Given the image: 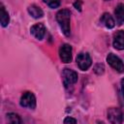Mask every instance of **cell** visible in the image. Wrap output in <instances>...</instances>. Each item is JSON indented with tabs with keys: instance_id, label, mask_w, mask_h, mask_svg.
I'll list each match as a JSON object with an SVG mask.
<instances>
[{
	"instance_id": "1",
	"label": "cell",
	"mask_w": 124,
	"mask_h": 124,
	"mask_svg": "<svg viewBox=\"0 0 124 124\" xmlns=\"http://www.w3.org/2000/svg\"><path fill=\"white\" fill-rule=\"evenodd\" d=\"M56 20L65 36L69 37L71 34V13L67 9L60 10L56 14Z\"/></svg>"
},
{
	"instance_id": "2",
	"label": "cell",
	"mask_w": 124,
	"mask_h": 124,
	"mask_svg": "<svg viewBox=\"0 0 124 124\" xmlns=\"http://www.w3.org/2000/svg\"><path fill=\"white\" fill-rule=\"evenodd\" d=\"M108 119L113 124L122 123L124 121V112L118 108H110L108 110Z\"/></svg>"
},
{
	"instance_id": "3",
	"label": "cell",
	"mask_w": 124,
	"mask_h": 124,
	"mask_svg": "<svg viewBox=\"0 0 124 124\" xmlns=\"http://www.w3.org/2000/svg\"><path fill=\"white\" fill-rule=\"evenodd\" d=\"M62 78H63V83H64L65 87H69L78 81V76L77 72L66 68L62 72Z\"/></svg>"
},
{
	"instance_id": "4",
	"label": "cell",
	"mask_w": 124,
	"mask_h": 124,
	"mask_svg": "<svg viewBox=\"0 0 124 124\" xmlns=\"http://www.w3.org/2000/svg\"><path fill=\"white\" fill-rule=\"evenodd\" d=\"M20 106L23 108H27L30 109H34L36 108V98L32 92H24L20 98Z\"/></svg>"
},
{
	"instance_id": "5",
	"label": "cell",
	"mask_w": 124,
	"mask_h": 124,
	"mask_svg": "<svg viewBox=\"0 0 124 124\" xmlns=\"http://www.w3.org/2000/svg\"><path fill=\"white\" fill-rule=\"evenodd\" d=\"M76 60H77V64H78V68L80 70H82V71L88 70V68L92 64V59H91L90 55L87 52H80V53H78Z\"/></svg>"
},
{
	"instance_id": "6",
	"label": "cell",
	"mask_w": 124,
	"mask_h": 124,
	"mask_svg": "<svg viewBox=\"0 0 124 124\" xmlns=\"http://www.w3.org/2000/svg\"><path fill=\"white\" fill-rule=\"evenodd\" d=\"M107 62L110 65L111 68H113L115 71H117L118 73H124V63L123 61L116 56L113 53H109L107 56Z\"/></svg>"
},
{
	"instance_id": "7",
	"label": "cell",
	"mask_w": 124,
	"mask_h": 124,
	"mask_svg": "<svg viewBox=\"0 0 124 124\" xmlns=\"http://www.w3.org/2000/svg\"><path fill=\"white\" fill-rule=\"evenodd\" d=\"M59 56L63 63H70L72 60V46L68 44H63L59 48Z\"/></svg>"
},
{
	"instance_id": "8",
	"label": "cell",
	"mask_w": 124,
	"mask_h": 124,
	"mask_svg": "<svg viewBox=\"0 0 124 124\" xmlns=\"http://www.w3.org/2000/svg\"><path fill=\"white\" fill-rule=\"evenodd\" d=\"M30 32L37 40H42L46 35V27L42 23H36L30 28Z\"/></svg>"
},
{
	"instance_id": "9",
	"label": "cell",
	"mask_w": 124,
	"mask_h": 124,
	"mask_svg": "<svg viewBox=\"0 0 124 124\" xmlns=\"http://www.w3.org/2000/svg\"><path fill=\"white\" fill-rule=\"evenodd\" d=\"M112 45L116 49L123 50L124 49V31L119 30L113 35Z\"/></svg>"
},
{
	"instance_id": "10",
	"label": "cell",
	"mask_w": 124,
	"mask_h": 124,
	"mask_svg": "<svg viewBox=\"0 0 124 124\" xmlns=\"http://www.w3.org/2000/svg\"><path fill=\"white\" fill-rule=\"evenodd\" d=\"M101 23L103 25H105L107 28L110 29V28H113L114 25H115V21L113 19V17L108 14V13H104L101 16V19H100Z\"/></svg>"
},
{
	"instance_id": "11",
	"label": "cell",
	"mask_w": 124,
	"mask_h": 124,
	"mask_svg": "<svg viewBox=\"0 0 124 124\" xmlns=\"http://www.w3.org/2000/svg\"><path fill=\"white\" fill-rule=\"evenodd\" d=\"M114 15L116 17L117 24L121 25L122 23H124V4L123 3H120L116 6L114 10Z\"/></svg>"
},
{
	"instance_id": "12",
	"label": "cell",
	"mask_w": 124,
	"mask_h": 124,
	"mask_svg": "<svg viewBox=\"0 0 124 124\" xmlns=\"http://www.w3.org/2000/svg\"><path fill=\"white\" fill-rule=\"evenodd\" d=\"M27 11H28L29 15H30L31 16L35 17V18H40V17H42V16H44L43 10H42L40 7L36 6V5H30V6L27 8Z\"/></svg>"
},
{
	"instance_id": "13",
	"label": "cell",
	"mask_w": 124,
	"mask_h": 124,
	"mask_svg": "<svg viewBox=\"0 0 124 124\" xmlns=\"http://www.w3.org/2000/svg\"><path fill=\"white\" fill-rule=\"evenodd\" d=\"M0 20H1V25L3 27H6L9 24L10 21V16L8 12L6 11L5 7L3 5H1V14H0Z\"/></svg>"
},
{
	"instance_id": "14",
	"label": "cell",
	"mask_w": 124,
	"mask_h": 124,
	"mask_svg": "<svg viewBox=\"0 0 124 124\" xmlns=\"http://www.w3.org/2000/svg\"><path fill=\"white\" fill-rule=\"evenodd\" d=\"M7 120L9 123H12V124H20L22 122L20 117L14 112H10L7 114Z\"/></svg>"
},
{
	"instance_id": "15",
	"label": "cell",
	"mask_w": 124,
	"mask_h": 124,
	"mask_svg": "<svg viewBox=\"0 0 124 124\" xmlns=\"http://www.w3.org/2000/svg\"><path fill=\"white\" fill-rule=\"evenodd\" d=\"M44 2L51 9H55L60 6V0H44Z\"/></svg>"
},
{
	"instance_id": "16",
	"label": "cell",
	"mask_w": 124,
	"mask_h": 124,
	"mask_svg": "<svg viewBox=\"0 0 124 124\" xmlns=\"http://www.w3.org/2000/svg\"><path fill=\"white\" fill-rule=\"evenodd\" d=\"M74 6H75V8L78 10V11H80L81 10V1L80 0H77L75 3H74Z\"/></svg>"
},
{
	"instance_id": "17",
	"label": "cell",
	"mask_w": 124,
	"mask_h": 124,
	"mask_svg": "<svg viewBox=\"0 0 124 124\" xmlns=\"http://www.w3.org/2000/svg\"><path fill=\"white\" fill-rule=\"evenodd\" d=\"M64 123H77V120L72 117H66L64 119Z\"/></svg>"
},
{
	"instance_id": "18",
	"label": "cell",
	"mask_w": 124,
	"mask_h": 124,
	"mask_svg": "<svg viewBox=\"0 0 124 124\" xmlns=\"http://www.w3.org/2000/svg\"><path fill=\"white\" fill-rule=\"evenodd\" d=\"M121 91H122V95L124 98V78L121 79Z\"/></svg>"
},
{
	"instance_id": "19",
	"label": "cell",
	"mask_w": 124,
	"mask_h": 124,
	"mask_svg": "<svg viewBox=\"0 0 124 124\" xmlns=\"http://www.w3.org/2000/svg\"><path fill=\"white\" fill-rule=\"evenodd\" d=\"M106 1H109V0H106Z\"/></svg>"
}]
</instances>
